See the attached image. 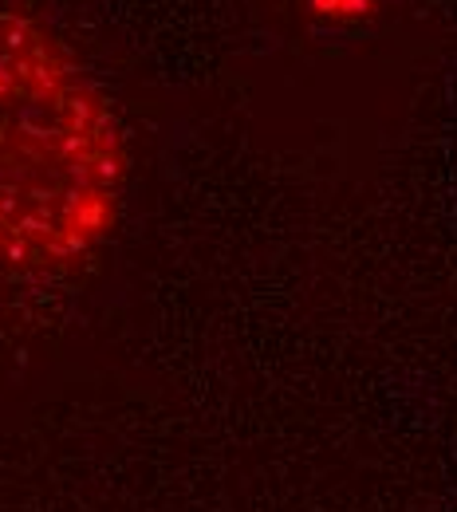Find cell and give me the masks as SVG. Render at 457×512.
Returning a JSON list of instances; mask_svg holds the SVG:
<instances>
[{
  "label": "cell",
  "mask_w": 457,
  "mask_h": 512,
  "mask_svg": "<svg viewBox=\"0 0 457 512\" xmlns=\"http://www.w3.org/2000/svg\"><path fill=\"white\" fill-rule=\"evenodd\" d=\"M292 4H300L304 12H316V16H331V20H355L391 0H292Z\"/></svg>",
  "instance_id": "cell-2"
},
{
  "label": "cell",
  "mask_w": 457,
  "mask_h": 512,
  "mask_svg": "<svg viewBox=\"0 0 457 512\" xmlns=\"http://www.w3.org/2000/svg\"><path fill=\"white\" fill-rule=\"evenodd\" d=\"M123 138L60 36L0 0V272H48L115 225Z\"/></svg>",
  "instance_id": "cell-1"
}]
</instances>
